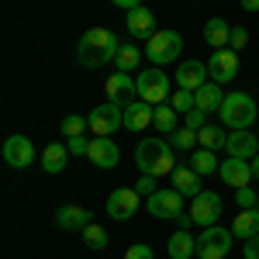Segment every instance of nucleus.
<instances>
[{"mask_svg":"<svg viewBox=\"0 0 259 259\" xmlns=\"http://www.w3.org/2000/svg\"><path fill=\"white\" fill-rule=\"evenodd\" d=\"M252 177L259 180V156H256V159H252Z\"/></svg>","mask_w":259,"mask_h":259,"instance_id":"obj_45","label":"nucleus"},{"mask_svg":"<svg viewBox=\"0 0 259 259\" xmlns=\"http://www.w3.org/2000/svg\"><path fill=\"white\" fill-rule=\"evenodd\" d=\"M114 7H124V11H135V7H142V0H111Z\"/></svg>","mask_w":259,"mask_h":259,"instance_id":"obj_42","label":"nucleus"},{"mask_svg":"<svg viewBox=\"0 0 259 259\" xmlns=\"http://www.w3.org/2000/svg\"><path fill=\"white\" fill-rule=\"evenodd\" d=\"M4 159H7V166H14V169H28L35 162V145H31V139L11 135V139L4 142Z\"/></svg>","mask_w":259,"mask_h":259,"instance_id":"obj_13","label":"nucleus"},{"mask_svg":"<svg viewBox=\"0 0 259 259\" xmlns=\"http://www.w3.org/2000/svg\"><path fill=\"white\" fill-rule=\"evenodd\" d=\"M166 249H169V259H190L197 252V239H190V232H173L169 242H166Z\"/></svg>","mask_w":259,"mask_h":259,"instance_id":"obj_26","label":"nucleus"},{"mask_svg":"<svg viewBox=\"0 0 259 259\" xmlns=\"http://www.w3.org/2000/svg\"><path fill=\"white\" fill-rule=\"evenodd\" d=\"M139 59H142V52L139 49H135V45H121L118 49V69L121 73H132V69H135V66H139Z\"/></svg>","mask_w":259,"mask_h":259,"instance_id":"obj_33","label":"nucleus"},{"mask_svg":"<svg viewBox=\"0 0 259 259\" xmlns=\"http://www.w3.org/2000/svg\"><path fill=\"white\" fill-rule=\"evenodd\" d=\"M66 149H69V156H87V152H90V139L73 135V139H66Z\"/></svg>","mask_w":259,"mask_h":259,"instance_id":"obj_37","label":"nucleus"},{"mask_svg":"<svg viewBox=\"0 0 259 259\" xmlns=\"http://www.w3.org/2000/svg\"><path fill=\"white\" fill-rule=\"evenodd\" d=\"M194 104H197L200 111H207V114H214L221 111V104H225V94H221V83L207 80L200 90H194Z\"/></svg>","mask_w":259,"mask_h":259,"instance_id":"obj_21","label":"nucleus"},{"mask_svg":"<svg viewBox=\"0 0 259 259\" xmlns=\"http://www.w3.org/2000/svg\"><path fill=\"white\" fill-rule=\"evenodd\" d=\"M242 11H259V0H239Z\"/></svg>","mask_w":259,"mask_h":259,"instance_id":"obj_44","label":"nucleus"},{"mask_svg":"<svg viewBox=\"0 0 259 259\" xmlns=\"http://www.w3.org/2000/svg\"><path fill=\"white\" fill-rule=\"evenodd\" d=\"M204 124H207V111H200V107L187 111V128H190V132H200Z\"/></svg>","mask_w":259,"mask_h":259,"instance_id":"obj_38","label":"nucleus"},{"mask_svg":"<svg viewBox=\"0 0 259 259\" xmlns=\"http://www.w3.org/2000/svg\"><path fill=\"white\" fill-rule=\"evenodd\" d=\"M177 221H180V228H183V232H187V228H190V225H197V221H194V214H190V211H187V214H177Z\"/></svg>","mask_w":259,"mask_h":259,"instance_id":"obj_43","label":"nucleus"},{"mask_svg":"<svg viewBox=\"0 0 259 259\" xmlns=\"http://www.w3.org/2000/svg\"><path fill=\"white\" fill-rule=\"evenodd\" d=\"M169 145L180 149V152H190V149L200 145V142H197V132H190V128L183 124V128H177V132H169Z\"/></svg>","mask_w":259,"mask_h":259,"instance_id":"obj_29","label":"nucleus"},{"mask_svg":"<svg viewBox=\"0 0 259 259\" xmlns=\"http://www.w3.org/2000/svg\"><path fill=\"white\" fill-rule=\"evenodd\" d=\"M139 204H142V194L135 187H121V190H114V194L107 197V214L114 221H128L139 211Z\"/></svg>","mask_w":259,"mask_h":259,"instance_id":"obj_10","label":"nucleus"},{"mask_svg":"<svg viewBox=\"0 0 259 259\" xmlns=\"http://www.w3.org/2000/svg\"><path fill=\"white\" fill-rule=\"evenodd\" d=\"M66 162H69V149L59 145V142H49L45 152H41V169H45V173H62Z\"/></svg>","mask_w":259,"mask_h":259,"instance_id":"obj_24","label":"nucleus"},{"mask_svg":"<svg viewBox=\"0 0 259 259\" xmlns=\"http://www.w3.org/2000/svg\"><path fill=\"white\" fill-rule=\"evenodd\" d=\"M56 225L66 228V232H83L90 225V211L87 207H76V204H62L56 211Z\"/></svg>","mask_w":259,"mask_h":259,"instance_id":"obj_19","label":"nucleus"},{"mask_svg":"<svg viewBox=\"0 0 259 259\" xmlns=\"http://www.w3.org/2000/svg\"><path fill=\"white\" fill-rule=\"evenodd\" d=\"M90 128V118H83V114H66L59 124V132L66 135V139H73V135H83Z\"/></svg>","mask_w":259,"mask_h":259,"instance_id":"obj_32","label":"nucleus"},{"mask_svg":"<svg viewBox=\"0 0 259 259\" xmlns=\"http://www.w3.org/2000/svg\"><path fill=\"white\" fill-rule=\"evenodd\" d=\"M245 41H249V31L245 28H232V38H228V49H245Z\"/></svg>","mask_w":259,"mask_h":259,"instance_id":"obj_39","label":"nucleus"},{"mask_svg":"<svg viewBox=\"0 0 259 259\" xmlns=\"http://www.w3.org/2000/svg\"><path fill=\"white\" fill-rule=\"evenodd\" d=\"M235 200H239V211H249V207H256V190L252 187H239L235 190Z\"/></svg>","mask_w":259,"mask_h":259,"instance_id":"obj_36","label":"nucleus"},{"mask_svg":"<svg viewBox=\"0 0 259 259\" xmlns=\"http://www.w3.org/2000/svg\"><path fill=\"white\" fill-rule=\"evenodd\" d=\"M232 232H235V239H252L259 235V207H249V211H239L235 221H232Z\"/></svg>","mask_w":259,"mask_h":259,"instance_id":"obj_25","label":"nucleus"},{"mask_svg":"<svg viewBox=\"0 0 259 259\" xmlns=\"http://www.w3.org/2000/svg\"><path fill=\"white\" fill-rule=\"evenodd\" d=\"M190 166L197 169L200 177H204V173H214V169H221L218 162H214V149H197V152L190 156Z\"/></svg>","mask_w":259,"mask_h":259,"instance_id":"obj_30","label":"nucleus"},{"mask_svg":"<svg viewBox=\"0 0 259 259\" xmlns=\"http://www.w3.org/2000/svg\"><path fill=\"white\" fill-rule=\"evenodd\" d=\"M197 142H200V149H221V145H228V135L221 128H214V124H204L197 132Z\"/></svg>","mask_w":259,"mask_h":259,"instance_id":"obj_27","label":"nucleus"},{"mask_svg":"<svg viewBox=\"0 0 259 259\" xmlns=\"http://www.w3.org/2000/svg\"><path fill=\"white\" fill-rule=\"evenodd\" d=\"M169 177H173V190H180L183 197H197V194H200V173L194 169V166H187V169H180V166H177Z\"/></svg>","mask_w":259,"mask_h":259,"instance_id":"obj_23","label":"nucleus"},{"mask_svg":"<svg viewBox=\"0 0 259 259\" xmlns=\"http://www.w3.org/2000/svg\"><path fill=\"white\" fill-rule=\"evenodd\" d=\"M218 173H221V180H225L228 187L239 190V187H249V180H252V162H249V159H235V156H232V159L221 162Z\"/></svg>","mask_w":259,"mask_h":259,"instance_id":"obj_17","label":"nucleus"},{"mask_svg":"<svg viewBox=\"0 0 259 259\" xmlns=\"http://www.w3.org/2000/svg\"><path fill=\"white\" fill-rule=\"evenodd\" d=\"M135 162H139L142 173H152V177H166L177 169L173 162V145L162 139H142L135 149Z\"/></svg>","mask_w":259,"mask_h":259,"instance_id":"obj_2","label":"nucleus"},{"mask_svg":"<svg viewBox=\"0 0 259 259\" xmlns=\"http://www.w3.org/2000/svg\"><path fill=\"white\" fill-rule=\"evenodd\" d=\"M232 239H235L232 228H218V225H211V228H204V235L197 239V256L200 259H225V256H228V249H232Z\"/></svg>","mask_w":259,"mask_h":259,"instance_id":"obj_6","label":"nucleus"},{"mask_svg":"<svg viewBox=\"0 0 259 259\" xmlns=\"http://www.w3.org/2000/svg\"><path fill=\"white\" fill-rule=\"evenodd\" d=\"M124 24H128V35H132V38H152V35H156V14H152L149 7L128 11Z\"/></svg>","mask_w":259,"mask_h":259,"instance_id":"obj_18","label":"nucleus"},{"mask_svg":"<svg viewBox=\"0 0 259 259\" xmlns=\"http://www.w3.org/2000/svg\"><path fill=\"white\" fill-rule=\"evenodd\" d=\"M180 49H183L180 31H156V35L149 38L145 56H149V62H152V66H166V62H177L180 59Z\"/></svg>","mask_w":259,"mask_h":259,"instance_id":"obj_5","label":"nucleus"},{"mask_svg":"<svg viewBox=\"0 0 259 259\" xmlns=\"http://www.w3.org/2000/svg\"><path fill=\"white\" fill-rule=\"evenodd\" d=\"M225 149H228V156H235V159H249L252 162L259 156V139L249 132V128H245V132H232Z\"/></svg>","mask_w":259,"mask_h":259,"instance_id":"obj_16","label":"nucleus"},{"mask_svg":"<svg viewBox=\"0 0 259 259\" xmlns=\"http://www.w3.org/2000/svg\"><path fill=\"white\" fill-rule=\"evenodd\" d=\"M256 207H259V200H256Z\"/></svg>","mask_w":259,"mask_h":259,"instance_id":"obj_46","label":"nucleus"},{"mask_svg":"<svg viewBox=\"0 0 259 259\" xmlns=\"http://www.w3.org/2000/svg\"><path fill=\"white\" fill-rule=\"evenodd\" d=\"M207 73H211L214 83H232L239 76V52H235V49H218V52H211Z\"/></svg>","mask_w":259,"mask_h":259,"instance_id":"obj_9","label":"nucleus"},{"mask_svg":"<svg viewBox=\"0 0 259 259\" xmlns=\"http://www.w3.org/2000/svg\"><path fill=\"white\" fill-rule=\"evenodd\" d=\"M124 259H152V249L149 245H128V252H124Z\"/></svg>","mask_w":259,"mask_h":259,"instance_id":"obj_40","label":"nucleus"},{"mask_svg":"<svg viewBox=\"0 0 259 259\" xmlns=\"http://www.w3.org/2000/svg\"><path fill=\"white\" fill-rule=\"evenodd\" d=\"M190 214H194V221L204 225V228L218 225V218H221V197H218V194H211V190H200L197 197H194V204H190Z\"/></svg>","mask_w":259,"mask_h":259,"instance_id":"obj_12","label":"nucleus"},{"mask_svg":"<svg viewBox=\"0 0 259 259\" xmlns=\"http://www.w3.org/2000/svg\"><path fill=\"white\" fill-rule=\"evenodd\" d=\"M242 256H245V259H259V235L245 239V245H242Z\"/></svg>","mask_w":259,"mask_h":259,"instance_id":"obj_41","label":"nucleus"},{"mask_svg":"<svg viewBox=\"0 0 259 259\" xmlns=\"http://www.w3.org/2000/svg\"><path fill=\"white\" fill-rule=\"evenodd\" d=\"M104 90H107V100L118 104V107H128V104L139 100V80H132V73H121V69L114 76H107Z\"/></svg>","mask_w":259,"mask_h":259,"instance_id":"obj_7","label":"nucleus"},{"mask_svg":"<svg viewBox=\"0 0 259 259\" xmlns=\"http://www.w3.org/2000/svg\"><path fill=\"white\" fill-rule=\"evenodd\" d=\"M228 38H232V24L225 18H211L204 24V41L218 52V49H228Z\"/></svg>","mask_w":259,"mask_h":259,"instance_id":"obj_22","label":"nucleus"},{"mask_svg":"<svg viewBox=\"0 0 259 259\" xmlns=\"http://www.w3.org/2000/svg\"><path fill=\"white\" fill-rule=\"evenodd\" d=\"M135 190H139L142 197H152V194L159 190V177H152V173H142V180L135 183Z\"/></svg>","mask_w":259,"mask_h":259,"instance_id":"obj_35","label":"nucleus"},{"mask_svg":"<svg viewBox=\"0 0 259 259\" xmlns=\"http://www.w3.org/2000/svg\"><path fill=\"white\" fill-rule=\"evenodd\" d=\"M139 100L152 104V107L169 100V76L162 73V66H152V69L139 73Z\"/></svg>","mask_w":259,"mask_h":259,"instance_id":"obj_4","label":"nucleus"},{"mask_svg":"<svg viewBox=\"0 0 259 259\" xmlns=\"http://www.w3.org/2000/svg\"><path fill=\"white\" fill-rule=\"evenodd\" d=\"M121 124H124V107L111 104V100L90 111V132H97L100 139H104V135H111V132H118Z\"/></svg>","mask_w":259,"mask_h":259,"instance_id":"obj_8","label":"nucleus"},{"mask_svg":"<svg viewBox=\"0 0 259 259\" xmlns=\"http://www.w3.org/2000/svg\"><path fill=\"white\" fill-rule=\"evenodd\" d=\"M211 80V73H207V66L200 59H187V62H180V69H177V83H180V90H200L204 83Z\"/></svg>","mask_w":259,"mask_h":259,"instance_id":"obj_15","label":"nucleus"},{"mask_svg":"<svg viewBox=\"0 0 259 259\" xmlns=\"http://www.w3.org/2000/svg\"><path fill=\"white\" fill-rule=\"evenodd\" d=\"M145 207L156 218H177V214H183V194L180 190H156L152 197H145Z\"/></svg>","mask_w":259,"mask_h":259,"instance_id":"obj_11","label":"nucleus"},{"mask_svg":"<svg viewBox=\"0 0 259 259\" xmlns=\"http://www.w3.org/2000/svg\"><path fill=\"white\" fill-rule=\"evenodd\" d=\"M118 49H121V41L114 38L111 28H87L80 45H76V59L87 69H100L104 62L118 59Z\"/></svg>","mask_w":259,"mask_h":259,"instance_id":"obj_1","label":"nucleus"},{"mask_svg":"<svg viewBox=\"0 0 259 259\" xmlns=\"http://www.w3.org/2000/svg\"><path fill=\"white\" fill-rule=\"evenodd\" d=\"M169 104H173V111L177 114H187V111H194L197 104H194V90H177L173 97H169Z\"/></svg>","mask_w":259,"mask_h":259,"instance_id":"obj_34","label":"nucleus"},{"mask_svg":"<svg viewBox=\"0 0 259 259\" xmlns=\"http://www.w3.org/2000/svg\"><path fill=\"white\" fill-rule=\"evenodd\" d=\"M83 242H87V249H94V252H100V249H107V232L100 228V225H87L83 228Z\"/></svg>","mask_w":259,"mask_h":259,"instance_id":"obj_31","label":"nucleus"},{"mask_svg":"<svg viewBox=\"0 0 259 259\" xmlns=\"http://www.w3.org/2000/svg\"><path fill=\"white\" fill-rule=\"evenodd\" d=\"M87 159L94 162V166H100V169H114L121 159V149L111 142V135H104V139H90V152H87Z\"/></svg>","mask_w":259,"mask_h":259,"instance_id":"obj_14","label":"nucleus"},{"mask_svg":"<svg viewBox=\"0 0 259 259\" xmlns=\"http://www.w3.org/2000/svg\"><path fill=\"white\" fill-rule=\"evenodd\" d=\"M152 124L159 132H177V111H173V104H159L156 114H152Z\"/></svg>","mask_w":259,"mask_h":259,"instance_id":"obj_28","label":"nucleus"},{"mask_svg":"<svg viewBox=\"0 0 259 259\" xmlns=\"http://www.w3.org/2000/svg\"><path fill=\"white\" fill-rule=\"evenodd\" d=\"M152 114H156V107H152V104L135 100V104H128V107H124V128H128V132H145V128L152 124Z\"/></svg>","mask_w":259,"mask_h":259,"instance_id":"obj_20","label":"nucleus"},{"mask_svg":"<svg viewBox=\"0 0 259 259\" xmlns=\"http://www.w3.org/2000/svg\"><path fill=\"white\" fill-rule=\"evenodd\" d=\"M221 124L232 128V132H245L252 128L256 121V100L249 94H225V104H221Z\"/></svg>","mask_w":259,"mask_h":259,"instance_id":"obj_3","label":"nucleus"}]
</instances>
